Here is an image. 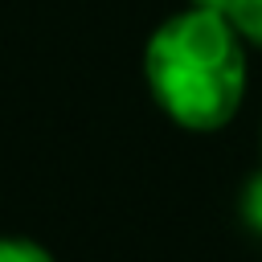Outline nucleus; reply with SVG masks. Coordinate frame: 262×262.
Listing matches in <instances>:
<instances>
[{
	"mask_svg": "<svg viewBox=\"0 0 262 262\" xmlns=\"http://www.w3.org/2000/svg\"><path fill=\"white\" fill-rule=\"evenodd\" d=\"M237 209H242V221H246V229H250L254 237H262V168H258V172L246 180Z\"/></svg>",
	"mask_w": 262,
	"mask_h": 262,
	"instance_id": "3",
	"label": "nucleus"
},
{
	"mask_svg": "<svg viewBox=\"0 0 262 262\" xmlns=\"http://www.w3.org/2000/svg\"><path fill=\"white\" fill-rule=\"evenodd\" d=\"M246 41L209 8H180L156 25L143 45V82L151 102L184 131L209 135L233 123L246 102Z\"/></svg>",
	"mask_w": 262,
	"mask_h": 262,
	"instance_id": "1",
	"label": "nucleus"
},
{
	"mask_svg": "<svg viewBox=\"0 0 262 262\" xmlns=\"http://www.w3.org/2000/svg\"><path fill=\"white\" fill-rule=\"evenodd\" d=\"M0 262H53V254L33 237H0Z\"/></svg>",
	"mask_w": 262,
	"mask_h": 262,
	"instance_id": "4",
	"label": "nucleus"
},
{
	"mask_svg": "<svg viewBox=\"0 0 262 262\" xmlns=\"http://www.w3.org/2000/svg\"><path fill=\"white\" fill-rule=\"evenodd\" d=\"M192 8H209V12H225L229 8V0H188Z\"/></svg>",
	"mask_w": 262,
	"mask_h": 262,
	"instance_id": "5",
	"label": "nucleus"
},
{
	"mask_svg": "<svg viewBox=\"0 0 262 262\" xmlns=\"http://www.w3.org/2000/svg\"><path fill=\"white\" fill-rule=\"evenodd\" d=\"M221 16L237 29L246 49H262V0H229V8Z\"/></svg>",
	"mask_w": 262,
	"mask_h": 262,
	"instance_id": "2",
	"label": "nucleus"
}]
</instances>
